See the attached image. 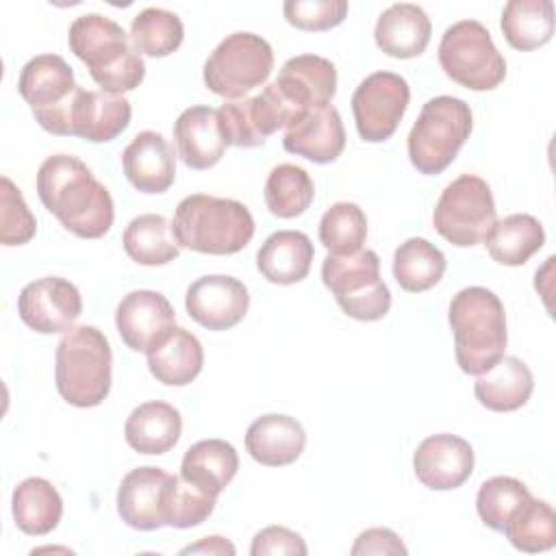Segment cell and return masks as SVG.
Listing matches in <instances>:
<instances>
[{
    "instance_id": "obj_17",
    "label": "cell",
    "mask_w": 556,
    "mask_h": 556,
    "mask_svg": "<svg viewBox=\"0 0 556 556\" xmlns=\"http://www.w3.org/2000/svg\"><path fill=\"white\" fill-rule=\"evenodd\" d=\"M115 326L132 352H148L176 326V313L169 300L152 289L130 291L115 311Z\"/></svg>"
},
{
    "instance_id": "obj_36",
    "label": "cell",
    "mask_w": 556,
    "mask_h": 556,
    "mask_svg": "<svg viewBox=\"0 0 556 556\" xmlns=\"http://www.w3.org/2000/svg\"><path fill=\"white\" fill-rule=\"evenodd\" d=\"M263 195L271 215L291 219L302 215L311 206L315 198V185L306 169L282 163L269 172Z\"/></svg>"
},
{
    "instance_id": "obj_33",
    "label": "cell",
    "mask_w": 556,
    "mask_h": 556,
    "mask_svg": "<svg viewBox=\"0 0 556 556\" xmlns=\"http://www.w3.org/2000/svg\"><path fill=\"white\" fill-rule=\"evenodd\" d=\"M126 254L148 267L167 265L180 254V243L174 235V226L167 217L156 213H146L135 217L122 237Z\"/></svg>"
},
{
    "instance_id": "obj_45",
    "label": "cell",
    "mask_w": 556,
    "mask_h": 556,
    "mask_svg": "<svg viewBox=\"0 0 556 556\" xmlns=\"http://www.w3.org/2000/svg\"><path fill=\"white\" fill-rule=\"evenodd\" d=\"M406 545L400 541V536L389 528H369L361 532L350 549L352 556H365V554H406Z\"/></svg>"
},
{
    "instance_id": "obj_34",
    "label": "cell",
    "mask_w": 556,
    "mask_h": 556,
    "mask_svg": "<svg viewBox=\"0 0 556 556\" xmlns=\"http://www.w3.org/2000/svg\"><path fill=\"white\" fill-rule=\"evenodd\" d=\"M502 33L515 50H536L554 35L552 0H510L502 11Z\"/></svg>"
},
{
    "instance_id": "obj_19",
    "label": "cell",
    "mask_w": 556,
    "mask_h": 556,
    "mask_svg": "<svg viewBox=\"0 0 556 556\" xmlns=\"http://www.w3.org/2000/svg\"><path fill=\"white\" fill-rule=\"evenodd\" d=\"M161 467L130 469L117 489V513L122 521L135 530H159L165 526V493L169 482Z\"/></svg>"
},
{
    "instance_id": "obj_12",
    "label": "cell",
    "mask_w": 556,
    "mask_h": 556,
    "mask_svg": "<svg viewBox=\"0 0 556 556\" xmlns=\"http://www.w3.org/2000/svg\"><path fill=\"white\" fill-rule=\"evenodd\" d=\"M410 100L404 76L393 72L369 74L352 96L354 124L363 141H387L400 126Z\"/></svg>"
},
{
    "instance_id": "obj_1",
    "label": "cell",
    "mask_w": 556,
    "mask_h": 556,
    "mask_svg": "<svg viewBox=\"0 0 556 556\" xmlns=\"http://www.w3.org/2000/svg\"><path fill=\"white\" fill-rule=\"evenodd\" d=\"M41 204L76 237H104L115 217L109 189L72 154L48 156L37 172Z\"/></svg>"
},
{
    "instance_id": "obj_27",
    "label": "cell",
    "mask_w": 556,
    "mask_h": 556,
    "mask_svg": "<svg viewBox=\"0 0 556 556\" xmlns=\"http://www.w3.org/2000/svg\"><path fill=\"white\" fill-rule=\"evenodd\" d=\"M313 256V243L304 232L278 230L258 248L256 267L274 285H295L308 276Z\"/></svg>"
},
{
    "instance_id": "obj_15",
    "label": "cell",
    "mask_w": 556,
    "mask_h": 556,
    "mask_svg": "<svg viewBox=\"0 0 556 556\" xmlns=\"http://www.w3.org/2000/svg\"><path fill=\"white\" fill-rule=\"evenodd\" d=\"M250 306L248 287L232 276L213 274L193 280L185 295L189 317L206 330H228L237 326Z\"/></svg>"
},
{
    "instance_id": "obj_44",
    "label": "cell",
    "mask_w": 556,
    "mask_h": 556,
    "mask_svg": "<svg viewBox=\"0 0 556 556\" xmlns=\"http://www.w3.org/2000/svg\"><path fill=\"white\" fill-rule=\"evenodd\" d=\"M308 549H306V543L304 539L285 528V526H267L263 528L261 532L254 534L252 539V545H250V554L252 556H265V554H298V556H304Z\"/></svg>"
},
{
    "instance_id": "obj_37",
    "label": "cell",
    "mask_w": 556,
    "mask_h": 556,
    "mask_svg": "<svg viewBox=\"0 0 556 556\" xmlns=\"http://www.w3.org/2000/svg\"><path fill=\"white\" fill-rule=\"evenodd\" d=\"M504 534L519 552H547L556 545V513L547 502L530 497L510 517Z\"/></svg>"
},
{
    "instance_id": "obj_29",
    "label": "cell",
    "mask_w": 556,
    "mask_h": 556,
    "mask_svg": "<svg viewBox=\"0 0 556 556\" xmlns=\"http://www.w3.org/2000/svg\"><path fill=\"white\" fill-rule=\"evenodd\" d=\"M182 432V417L178 408L167 402H143L128 415L124 424L126 443L139 454L169 452Z\"/></svg>"
},
{
    "instance_id": "obj_16",
    "label": "cell",
    "mask_w": 556,
    "mask_h": 556,
    "mask_svg": "<svg viewBox=\"0 0 556 556\" xmlns=\"http://www.w3.org/2000/svg\"><path fill=\"white\" fill-rule=\"evenodd\" d=\"M417 480L432 491L463 486L473 473V450L463 437L441 432L424 439L413 454Z\"/></svg>"
},
{
    "instance_id": "obj_14",
    "label": "cell",
    "mask_w": 556,
    "mask_h": 556,
    "mask_svg": "<svg viewBox=\"0 0 556 556\" xmlns=\"http://www.w3.org/2000/svg\"><path fill=\"white\" fill-rule=\"evenodd\" d=\"M20 319L41 334L67 332L83 313V298L74 282L46 276L28 282L17 295Z\"/></svg>"
},
{
    "instance_id": "obj_7",
    "label": "cell",
    "mask_w": 556,
    "mask_h": 556,
    "mask_svg": "<svg viewBox=\"0 0 556 556\" xmlns=\"http://www.w3.org/2000/svg\"><path fill=\"white\" fill-rule=\"evenodd\" d=\"M17 89L43 130L72 137V115L83 89L63 56H33L20 72Z\"/></svg>"
},
{
    "instance_id": "obj_22",
    "label": "cell",
    "mask_w": 556,
    "mask_h": 556,
    "mask_svg": "<svg viewBox=\"0 0 556 556\" xmlns=\"http://www.w3.org/2000/svg\"><path fill=\"white\" fill-rule=\"evenodd\" d=\"M174 141L180 161L189 169H208L217 165L226 152L217 109L206 104L185 109L174 122Z\"/></svg>"
},
{
    "instance_id": "obj_23",
    "label": "cell",
    "mask_w": 556,
    "mask_h": 556,
    "mask_svg": "<svg viewBox=\"0 0 556 556\" xmlns=\"http://www.w3.org/2000/svg\"><path fill=\"white\" fill-rule=\"evenodd\" d=\"M306 445V432L295 417L261 415L245 430L248 454L265 467H282L295 463Z\"/></svg>"
},
{
    "instance_id": "obj_42",
    "label": "cell",
    "mask_w": 556,
    "mask_h": 556,
    "mask_svg": "<svg viewBox=\"0 0 556 556\" xmlns=\"http://www.w3.org/2000/svg\"><path fill=\"white\" fill-rule=\"evenodd\" d=\"M37 232V222L26 206L22 191L7 178H0V241L4 245H24Z\"/></svg>"
},
{
    "instance_id": "obj_46",
    "label": "cell",
    "mask_w": 556,
    "mask_h": 556,
    "mask_svg": "<svg viewBox=\"0 0 556 556\" xmlns=\"http://www.w3.org/2000/svg\"><path fill=\"white\" fill-rule=\"evenodd\" d=\"M180 554H235V545L224 536H206L193 545L180 549Z\"/></svg>"
},
{
    "instance_id": "obj_30",
    "label": "cell",
    "mask_w": 556,
    "mask_h": 556,
    "mask_svg": "<svg viewBox=\"0 0 556 556\" xmlns=\"http://www.w3.org/2000/svg\"><path fill=\"white\" fill-rule=\"evenodd\" d=\"M237 469V450L224 439H204L193 443L180 463V476L213 497L232 482Z\"/></svg>"
},
{
    "instance_id": "obj_24",
    "label": "cell",
    "mask_w": 556,
    "mask_h": 556,
    "mask_svg": "<svg viewBox=\"0 0 556 556\" xmlns=\"http://www.w3.org/2000/svg\"><path fill=\"white\" fill-rule=\"evenodd\" d=\"M432 24L426 11L413 2H397L384 9L376 22V46L393 59L419 56L430 41Z\"/></svg>"
},
{
    "instance_id": "obj_10",
    "label": "cell",
    "mask_w": 556,
    "mask_h": 556,
    "mask_svg": "<svg viewBox=\"0 0 556 556\" xmlns=\"http://www.w3.org/2000/svg\"><path fill=\"white\" fill-rule=\"evenodd\" d=\"M495 222L497 213L491 187L473 174H463L452 180L432 213L434 230L458 248L484 243Z\"/></svg>"
},
{
    "instance_id": "obj_21",
    "label": "cell",
    "mask_w": 556,
    "mask_h": 556,
    "mask_svg": "<svg viewBox=\"0 0 556 556\" xmlns=\"http://www.w3.org/2000/svg\"><path fill=\"white\" fill-rule=\"evenodd\" d=\"M122 169L128 182L141 193H163L174 185V148L161 132L143 130L122 152Z\"/></svg>"
},
{
    "instance_id": "obj_25",
    "label": "cell",
    "mask_w": 556,
    "mask_h": 556,
    "mask_svg": "<svg viewBox=\"0 0 556 556\" xmlns=\"http://www.w3.org/2000/svg\"><path fill=\"white\" fill-rule=\"evenodd\" d=\"M130 115L132 109L124 96L83 89L72 115V137L93 143L113 141L128 128Z\"/></svg>"
},
{
    "instance_id": "obj_38",
    "label": "cell",
    "mask_w": 556,
    "mask_h": 556,
    "mask_svg": "<svg viewBox=\"0 0 556 556\" xmlns=\"http://www.w3.org/2000/svg\"><path fill=\"white\" fill-rule=\"evenodd\" d=\"M185 26L180 17L167 9L148 7L132 17L130 41L139 54L167 56L182 43Z\"/></svg>"
},
{
    "instance_id": "obj_18",
    "label": "cell",
    "mask_w": 556,
    "mask_h": 556,
    "mask_svg": "<svg viewBox=\"0 0 556 556\" xmlns=\"http://www.w3.org/2000/svg\"><path fill=\"white\" fill-rule=\"evenodd\" d=\"M274 85L298 119L306 111L330 106L337 93V70L319 54H298L282 65Z\"/></svg>"
},
{
    "instance_id": "obj_9",
    "label": "cell",
    "mask_w": 556,
    "mask_h": 556,
    "mask_svg": "<svg viewBox=\"0 0 556 556\" xmlns=\"http://www.w3.org/2000/svg\"><path fill=\"white\" fill-rule=\"evenodd\" d=\"M439 63L447 78L471 91L495 89L506 78V61L478 20H460L445 28Z\"/></svg>"
},
{
    "instance_id": "obj_40",
    "label": "cell",
    "mask_w": 556,
    "mask_h": 556,
    "mask_svg": "<svg viewBox=\"0 0 556 556\" xmlns=\"http://www.w3.org/2000/svg\"><path fill=\"white\" fill-rule=\"evenodd\" d=\"M532 495L528 486L510 476H493L484 480L476 495V510L482 523L495 532H504L510 517Z\"/></svg>"
},
{
    "instance_id": "obj_13",
    "label": "cell",
    "mask_w": 556,
    "mask_h": 556,
    "mask_svg": "<svg viewBox=\"0 0 556 556\" xmlns=\"http://www.w3.org/2000/svg\"><path fill=\"white\" fill-rule=\"evenodd\" d=\"M217 119L226 146L254 148L263 146L276 130L287 128L295 113L271 83L254 98L224 102L217 109Z\"/></svg>"
},
{
    "instance_id": "obj_35",
    "label": "cell",
    "mask_w": 556,
    "mask_h": 556,
    "mask_svg": "<svg viewBox=\"0 0 556 556\" xmlns=\"http://www.w3.org/2000/svg\"><path fill=\"white\" fill-rule=\"evenodd\" d=\"M443 252L421 237H410L393 254V278L408 293L432 289L445 274Z\"/></svg>"
},
{
    "instance_id": "obj_2",
    "label": "cell",
    "mask_w": 556,
    "mask_h": 556,
    "mask_svg": "<svg viewBox=\"0 0 556 556\" xmlns=\"http://www.w3.org/2000/svg\"><path fill=\"white\" fill-rule=\"evenodd\" d=\"M67 43L102 91L122 96L143 83L146 63L117 22L100 13H85L72 22Z\"/></svg>"
},
{
    "instance_id": "obj_4",
    "label": "cell",
    "mask_w": 556,
    "mask_h": 556,
    "mask_svg": "<svg viewBox=\"0 0 556 556\" xmlns=\"http://www.w3.org/2000/svg\"><path fill=\"white\" fill-rule=\"evenodd\" d=\"M172 226L180 248L200 254H237L254 237V217L245 204L206 193L182 198Z\"/></svg>"
},
{
    "instance_id": "obj_5",
    "label": "cell",
    "mask_w": 556,
    "mask_h": 556,
    "mask_svg": "<svg viewBox=\"0 0 556 556\" xmlns=\"http://www.w3.org/2000/svg\"><path fill=\"white\" fill-rule=\"evenodd\" d=\"M111 345L96 326L70 328L56 345L54 380L61 397L78 408L104 402L111 391Z\"/></svg>"
},
{
    "instance_id": "obj_39",
    "label": "cell",
    "mask_w": 556,
    "mask_h": 556,
    "mask_svg": "<svg viewBox=\"0 0 556 556\" xmlns=\"http://www.w3.org/2000/svg\"><path fill=\"white\" fill-rule=\"evenodd\" d=\"M367 239V217L354 202L332 204L319 219V241L334 256L363 250Z\"/></svg>"
},
{
    "instance_id": "obj_32",
    "label": "cell",
    "mask_w": 556,
    "mask_h": 556,
    "mask_svg": "<svg viewBox=\"0 0 556 556\" xmlns=\"http://www.w3.org/2000/svg\"><path fill=\"white\" fill-rule=\"evenodd\" d=\"M545 243V230L541 222L528 213H513L493 224L484 239V245L493 261L508 267H519L539 252Z\"/></svg>"
},
{
    "instance_id": "obj_31",
    "label": "cell",
    "mask_w": 556,
    "mask_h": 556,
    "mask_svg": "<svg viewBox=\"0 0 556 556\" xmlns=\"http://www.w3.org/2000/svg\"><path fill=\"white\" fill-rule=\"evenodd\" d=\"M11 508L15 526L24 534L43 536L59 526L63 515V500L52 482L33 476L13 489Z\"/></svg>"
},
{
    "instance_id": "obj_6",
    "label": "cell",
    "mask_w": 556,
    "mask_h": 556,
    "mask_svg": "<svg viewBox=\"0 0 556 556\" xmlns=\"http://www.w3.org/2000/svg\"><path fill=\"white\" fill-rule=\"evenodd\" d=\"M473 128L471 109L454 96H437L421 106L408 132V159L419 174L437 176L447 169Z\"/></svg>"
},
{
    "instance_id": "obj_11",
    "label": "cell",
    "mask_w": 556,
    "mask_h": 556,
    "mask_svg": "<svg viewBox=\"0 0 556 556\" xmlns=\"http://www.w3.org/2000/svg\"><path fill=\"white\" fill-rule=\"evenodd\" d=\"M274 70V50L261 35L232 33L204 63V85L222 98H243L261 87Z\"/></svg>"
},
{
    "instance_id": "obj_26",
    "label": "cell",
    "mask_w": 556,
    "mask_h": 556,
    "mask_svg": "<svg viewBox=\"0 0 556 556\" xmlns=\"http://www.w3.org/2000/svg\"><path fill=\"white\" fill-rule=\"evenodd\" d=\"M150 374L167 387H185L202 371L204 350L195 334L174 326L148 352Z\"/></svg>"
},
{
    "instance_id": "obj_8",
    "label": "cell",
    "mask_w": 556,
    "mask_h": 556,
    "mask_svg": "<svg viewBox=\"0 0 556 556\" xmlns=\"http://www.w3.org/2000/svg\"><path fill=\"white\" fill-rule=\"evenodd\" d=\"M321 280L343 313L358 321H378L391 308V291L380 278V258L374 250L328 254L321 263Z\"/></svg>"
},
{
    "instance_id": "obj_3",
    "label": "cell",
    "mask_w": 556,
    "mask_h": 556,
    "mask_svg": "<svg viewBox=\"0 0 556 556\" xmlns=\"http://www.w3.org/2000/svg\"><path fill=\"white\" fill-rule=\"evenodd\" d=\"M447 321L454 332V354L460 371L480 376L504 356L508 341L506 313L491 289H460L450 302Z\"/></svg>"
},
{
    "instance_id": "obj_28",
    "label": "cell",
    "mask_w": 556,
    "mask_h": 556,
    "mask_svg": "<svg viewBox=\"0 0 556 556\" xmlns=\"http://www.w3.org/2000/svg\"><path fill=\"white\" fill-rule=\"evenodd\" d=\"M534 391L530 367L517 356H502L491 369L478 376L473 393L478 402L495 413L521 408Z\"/></svg>"
},
{
    "instance_id": "obj_41",
    "label": "cell",
    "mask_w": 556,
    "mask_h": 556,
    "mask_svg": "<svg viewBox=\"0 0 556 556\" xmlns=\"http://www.w3.org/2000/svg\"><path fill=\"white\" fill-rule=\"evenodd\" d=\"M213 495L187 482L182 476H169L165 493V526L172 528H193L211 517L215 510Z\"/></svg>"
},
{
    "instance_id": "obj_20",
    "label": "cell",
    "mask_w": 556,
    "mask_h": 556,
    "mask_svg": "<svg viewBox=\"0 0 556 556\" xmlns=\"http://www.w3.org/2000/svg\"><path fill=\"white\" fill-rule=\"evenodd\" d=\"M282 146L295 156L313 163H332L345 148V130L339 111L330 106L313 109L285 128Z\"/></svg>"
},
{
    "instance_id": "obj_43",
    "label": "cell",
    "mask_w": 556,
    "mask_h": 556,
    "mask_svg": "<svg viewBox=\"0 0 556 556\" xmlns=\"http://www.w3.org/2000/svg\"><path fill=\"white\" fill-rule=\"evenodd\" d=\"M350 4L345 0H287L282 4L285 20L300 30H330L339 26L348 15Z\"/></svg>"
}]
</instances>
